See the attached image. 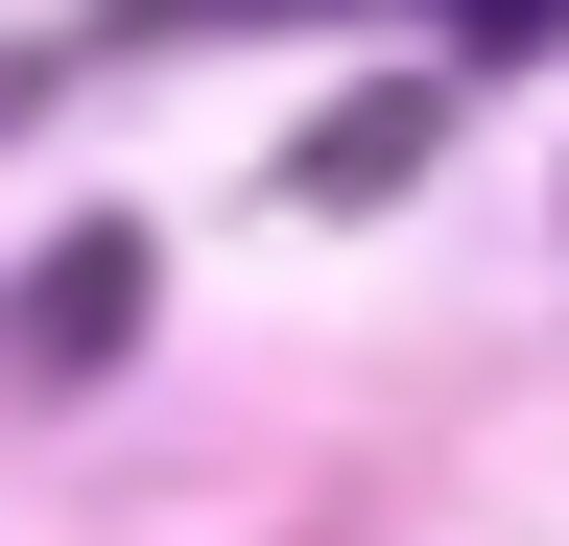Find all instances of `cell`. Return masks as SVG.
<instances>
[{
	"instance_id": "1",
	"label": "cell",
	"mask_w": 569,
	"mask_h": 546,
	"mask_svg": "<svg viewBox=\"0 0 569 546\" xmlns=\"http://www.w3.org/2000/svg\"><path fill=\"white\" fill-rule=\"evenodd\" d=\"M0 332H24V357H119V332H142V238H48Z\"/></svg>"
},
{
	"instance_id": "2",
	"label": "cell",
	"mask_w": 569,
	"mask_h": 546,
	"mask_svg": "<svg viewBox=\"0 0 569 546\" xmlns=\"http://www.w3.org/2000/svg\"><path fill=\"white\" fill-rule=\"evenodd\" d=\"M403 167H427V96H356V119H309V190H332V215H380Z\"/></svg>"
},
{
	"instance_id": "3",
	"label": "cell",
	"mask_w": 569,
	"mask_h": 546,
	"mask_svg": "<svg viewBox=\"0 0 569 546\" xmlns=\"http://www.w3.org/2000/svg\"><path fill=\"white\" fill-rule=\"evenodd\" d=\"M427 24H451V48H546L569 0H427Z\"/></svg>"
}]
</instances>
